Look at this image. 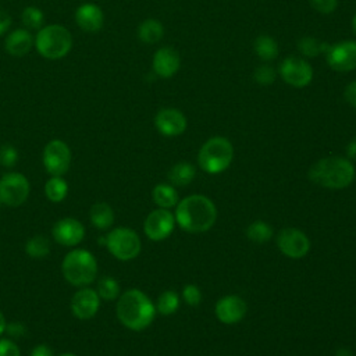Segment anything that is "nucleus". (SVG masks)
I'll return each mask as SVG.
<instances>
[{
    "label": "nucleus",
    "mask_w": 356,
    "mask_h": 356,
    "mask_svg": "<svg viewBox=\"0 0 356 356\" xmlns=\"http://www.w3.org/2000/svg\"><path fill=\"white\" fill-rule=\"evenodd\" d=\"M174 217L175 222L182 229L199 234L209 231L214 225L217 210L209 197L203 195H191L177 203Z\"/></svg>",
    "instance_id": "1"
},
{
    "label": "nucleus",
    "mask_w": 356,
    "mask_h": 356,
    "mask_svg": "<svg viewBox=\"0 0 356 356\" xmlns=\"http://www.w3.org/2000/svg\"><path fill=\"white\" fill-rule=\"evenodd\" d=\"M156 316V306L139 289H128L118 296L117 317L124 327L132 331L147 328Z\"/></svg>",
    "instance_id": "2"
},
{
    "label": "nucleus",
    "mask_w": 356,
    "mask_h": 356,
    "mask_svg": "<svg viewBox=\"0 0 356 356\" xmlns=\"http://www.w3.org/2000/svg\"><path fill=\"white\" fill-rule=\"evenodd\" d=\"M309 179L323 188L343 189L355 179V167L348 157L330 156L316 161L309 172Z\"/></svg>",
    "instance_id": "3"
},
{
    "label": "nucleus",
    "mask_w": 356,
    "mask_h": 356,
    "mask_svg": "<svg viewBox=\"0 0 356 356\" xmlns=\"http://www.w3.org/2000/svg\"><path fill=\"white\" fill-rule=\"evenodd\" d=\"M64 278L74 286H89L97 277V261L95 256L85 249L70 250L61 264Z\"/></svg>",
    "instance_id": "4"
},
{
    "label": "nucleus",
    "mask_w": 356,
    "mask_h": 356,
    "mask_svg": "<svg viewBox=\"0 0 356 356\" xmlns=\"http://www.w3.org/2000/svg\"><path fill=\"white\" fill-rule=\"evenodd\" d=\"M35 47L42 57L49 60H60L70 53L72 47V36L63 25H46L36 33Z\"/></svg>",
    "instance_id": "5"
},
{
    "label": "nucleus",
    "mask_w": 356,
    "mask_h": 356,
    "mask_svg": "<svg viewBox=\"0 0 356 356\" xmlns=\"http://www.w3.org/2000/svg\"><path fill=\"white\" fill-rule=\"evenodd\" d=\"M234 157V147L224 136H213L206 140L197 154L199 165L207 174H220L227 170Z\"/></svg>",
    "instance_id": "6"
},
{
    "label": "nucleus",
    "mask_w": 356,
    "mask_h": 356,
    "mask_svg": "<svg viewBox=\"0 0 356 356\" xmlns=\"http://www.w3.org/2000/svg\"><path fill=\"white\" fill-rule=\"evenodd\" d=\"M99 243H103L115 259L122 261L135 259L142 248L139 235L127 227L111 229L106 236L99 238Z\"/></svg>",
    "instance_id": "7"
},
{
    "label": "nucleus",
    "mask_w": 356,
    "mask_h": 356,
    "mask_svg": "<svg viewBox=\"0 0 356 356\" xmlns=\"http://www.w3.org/2000/svg\"><path fill=\"white\" fill-rule=\"evenodd\" d=\"M29 181L19 172H7L0 179L1 203L8 207L21 206L29 195Z\"/></svg>",
    "instance_id": "8"
},
{
    "label": "nucleus",
    "mask_w": 356,
    "mask_h": 356,
    "mask_svg": "<svg viewBox=\"0 0 356 356\" xmlns=\"http://www.w3.org/2000/svg\"><path fill=\"white\" fill-rule=\"evenodd\" d=\"M71 164L70 146L61 139H51L43 149V165L51 177H63Z\"/></svg>",
    "instance_id": "9"
},
{
    "label": "nucleus",
    "mask_w": 356,
    "mask_h": 356,
    "mask_svg": "<svg viewBox=\"0 0 356 356\" xmlns=\"http://www.w3.org/2000/svg\"><path fill=\"white\" fill-rule=\"evenodd\" d=\"M275 241L280 252L291 259H300L306 256L310 249V241L307 235L293 227L281 229Z\"/></svg>",
    "instance_id": "10"
},
{
    "label": "nucleus",
    "mask_w": 356,
    "mask_h": 356,
    "mask_svg": "<svg viewBox=\"0 0 356 356\" xmlns=\"http://www.w3.org/2000/svg\"><path fill=\"white\" fill-rule=\"evenodd\" d=\"M280 75L291 86L303 88L312 82L313 70L305 58L289 56L280 64Z\"/></svg>",
    "instance_id": "11"
},
{
    "label": "nucleus",
    "mask_w": 356,
    "mask_h": 356,
    "mask_svg": "<svg viewBox=\"0 0 356 356\" xmlns=\"http://www.w3.org/2000/svg\"><path fill=\"white\" fill-rule=\"evenodd\" d=\"M175 225V217L168 209H156L147 214L143 229L149 239L159 242L171 235Z\"/></svg>",
    "instance_id": "12"
},
{
    "label": "nucleus",
    "mask_w": 356,
    "mask_h": 356,
    "mask_svg": "<svg viewBox=\"0 0 356 356\" xmlns=\"http://www.w3.org/2000/svg\"><path fill=\"white\" fill-rule=\"evenodd\" d=\"M328 65L339 72H348L356 70V42L342 40L335 44H330L325 51Z\"/></svg>",
    "instance_id": "13"
},
{
    "label": "nucleus",
    "mask_w": 356,
    "mask_h": 356,
    "mask_svg": "<svg viewBox=\"0 0 356 356\" xmlns=\"http://www.w3.org/2000/svg\"><path fill=\"white\" fill-rule=\"evenodd\" d=\"M51 236L63 246H76L85 238V227L76 218L64 217L53 225Z\"/></svg>",
    "instance_id": "14"
},
{
    "label": "nucleus",
    "mask_w": 356,
    "mask_h": 356,
    "mask_svg": "<svg viewBox=\"0 0 356 356\" xmlns=\"http://www.w3.org/2000/svg\"><path fill=\"white\" fill-rule=\"evenodd\" d=\"M100 307V298L96 289L82 286L71 299V312L79 320H89L96 316Z\"/></svg>",
    "instance_id": "15"
},
{
    "label": "nucleus",
    "mask_w": 356,
    "mask_h": 356,
    "mask_svg": "<svg viewBox=\"0 0 356 356\" xmlns=\"http://www.w3.org/2000/svg\"><path fill=\"white\" fill-rule=\"evenodd\" d=\"M246 302L238 295H227L221 298L214 307L216 317L224 324H235L246 314Z\"/></svg>",
    "instance_id": "16"
},
{
    "label": "nucleus",
    "mask_w": 356,
    "mask_h": 356,
    "mask_svg": "<svg viewBox=\"0 0 356 356\" xmlns=\"http://www.w3.org/2000/svg\"><path fill=\"white\" fill-rule=\"evenodd\" d=\"M154 125L164 136H178L186 129V118L179 110L167 107L156 114Z\"/></svg>",
    "instance_id": "17"
},
{
    "label": "nucleus",
    "mask_w": 356,
    "mask_h": 356,
    "mask_svg": "<svg viewBox=\"0 0 356 356\" xmlns=\"http://www.w3.org/2000/svg\"><path fill=\"white\" fill-rule=\"evenodd\" d=\"M181 65L179 53L172 47H161L159 49L152 61L153 71L160 78H170L172 76Z\"/></svg>",
    "instance_id": "18"
},
{
    "label": "nucleus",
    "mask_w": 356,
    "mask_h": 356,
    "mask_svg": "<svg viewBox=\"0 0 356 356\" xmlns=\"http://www.w3.org/2000/svg\"><path fill=\"white\" fill-rule=\"evenodd\" d=\"M76 25L89 33H95L102 29L104 15L102 8L95 3H83L75 10Z\"/></svg>",
    "instance_id": "19"
},
{
    "label": "nucleus",
    "mask_w": 356,
    "mask_h": 356,
    "mask_svg": "<svg viewBox=\"0 0 356 356\" xmlns=\"http://www.w3.org/2000/svg\"><path fill=\"white\" fill-rule=\"evenodd\" d=\"M35 40L29 29L18 28L11 31L4 40V49L10 56L22 57L32 49Z\"/></svg>",
    "instance_id": "20"
},
{
    "label": "nucleus",
    "mask_w": 356,
    "mask_h": 356,
    "mask_svg": "<svg viewBox=\"0 0 356 356\" xmlns=\"http://www.w3.org/2000/svg\"><path fill=\"white\" fill-rule=\"evenodd\" d=\"M90 222L97 229H108L114 222V211L106 202H97L89 209Z\"/></svg>",
    "instance_id": "21"
},
{
    "label": "nucleus",
    "mask_w": 356,
    "mask_h": 356,
    "mask_svg": "<svg viewBox=\"0 0 356 356\" xmlns=\"http://www.w3.org/2000/svg\"><path fill=\"white\" fill-rule=\"evenodd\" d=\"M195 174H196V170L191 163L178 161L168 170L167 178L172 186H186L188 184L192 182V179L195 178Z\"/></svg>",
    "instance_id": "22"
},
{
    "label": "nucleus",
    "mask_w": 356,
    "mask_h": 356,
    "mask_svg": "<svg viewBox=\"0 0 356 356\" xmlns=\"http://www.w3.org/2000/svg\"><path fill=\"white\" fill-rule=\"evenodd\" d=\"M164 35V28L159 19L147 18L138 26V38L140 42L152 44L157 43Z\"/></svg>",
    "instance_id": "23"
},
{
    "label": "nucleus",
    "mask_w": 356,
    "mask_h": 356,
    "mask_svg": "<svg viewBox=\"0 0 356 356\" xmlns=\"http://www.w3.org/2000/svg\"><path fill=\"white\" fill-rule=\"evenodd\" d=\"M152 197L153 202L160 207V209H171L175 207L178 203V193L175 188L170 184H159L153 188L152 191Z\"/></svg>",
    "instance_id": "24"
},
{
    "label": "nucleus",
    "mask_w": 356,
    "mask_h": 356,
    "mask_svg": "<svg viewBox=\"0 0 356 356\" xmlns=\"http://www.w3.org/2000/svg\"><path fill=\"white\" fill-rule=\"evenodd\" d=\"M253 47L256 54L264 61H271L278 56V44L275 39L266 33H261L254 39Z\"/></svg>",
    "instance_id": "25"
},
{
    "label": "nucleus",
    "mask_w": 356,
    "mask_h": 356,
    "mask_svg": "<svg viewBox=\"0 0 356 356\" xmlns=\"http://www.w3.org/2000/svg\"><path fill=\"white\" fill-rule=\"evenodd\" d=\"M68 185L63 177H50L44 184V195L50 202L58 203L65 199Z\"/></svg>",
    "instance_id": "26"
},
{
    "label": "nucleus",
    "mask_w": 356,
    "mask_h": 356,
    "mask_svg": "<svg viewBox=\"0 0 356 356\" xmlns=\"http://www.w3.org/2000/svg\"><path fill=\"white\" fill-rule=\"evenodd\" d=\"M328 47H330L328 43H325L317 38H313V36H303L298 42V49H299L300 54L305 57H310V58L316 57L318 54H325Z\"/></svg>",
    "instance_id": "27"
},
{
    "label": "nucleus",
    "mask_w": 356,
    "mask_h": 356,
    "mask_svg": "<svg viewBox=\"0 0 356 356\" xmlns=\"http://www.w3.org/2000/svg\"><path fill=\"white\" fill-rule=\"evenodd\" d=\"M246 236L254 243H266L273 236V228L266 221L257 220V221H253L250 225H248Z\"/></svg>",
    "instance_id": "28"
},
{
    "label": "nucleus",
    "mask_w": 356,
    "mask_h": 356,
    "mask_svg": "<svg viewBox=\"0 0 356 356\" xmlns=\"http://www.w3.org/2000/svg\"><path fill=\"white\" fill-rule=\"evenodd\" d=\"M25 252L32 259H42L50 253V242L43 235H35L25 243Z\"/></svg>",
    "instance_id": "29"
},
{
    "label": "nucleus",
    "mask_w": 356,
    "mask_h": 356,
    "mask_svg": "<svg viewBox=\"0 0 356 356\" xmlns=\"http://www.w3.org/2000/svg\"><path fill=\"white\" fill-rule=\"evenodd\" d=\"M96 292H97L99 298L104 299V300H114L121 295L118 281L108 275H104L97 281Z\"/></svg>",
    "instance_id": "30"
},
{
    "label": "nucleus",
    "mask_w": 356,
    "mask_h": 356,
    "mask_svg": "<svg viewBox=\"0 0 356 356\" xmlns=\"http://www.w3.org/2000/svg\"><path fill=\"white\" fill-rule=\"evenodd\" d=\"M156 306V312H159L163 316H170L177 312L179 307V296L175 291H164L159 299Z\"/></svg>",
    "instance_id": "31"
},
{
    "label": "nucleus",
    "mask_w": 356,
    "mask_h": 356,
    "mask_svg": "<svg viewBox=\"0 0 356 356\" xmlns=\"http://www.w3.org/2000/svg\"><path fill=\"white\" fill-rule=\"evenodd\" d=\"M21 19H22L26 29H40L42 25H43L44 14L39 7L28 6L22 10Z\"/></svg>",
    "instance_id": "32"
},
{
    "label": "nucleus",
    "mask_w": 356,
    "mask_h": 356,
    "mask_svg": "<svg viewBox=\"0 0 356 356\" xmlns=\"http://www.w3.org/2000/svg\"><path fill=\"white\" fill-rule=\"evenodd\" d=\"M275 70L268 65V64H263L256 67L254 72H253V79L259 83V85H270L275 81Z\"/></svg>",
    "instance_id": "33"
},
{
    "label": "nucleus",
    "mask_w": 356,
    "mask_h": 356,
    "mask_svg": "<svg viewBox=\"0 0 356 356\" xmlns=\"http://www.w3.org/2000/svg\"><path fill=\"white\" fill-rule=\"evenodd\" d=\"M18 161V152L13 145H3L0 147V164L4 167H13Z\"/></svg>",
    "instance_id": "34"
},
{
    "label": "nucleus",
    "mask_w": 356,
    "mask_h": 356,
    "mask_svg": "<svg viewBox=\"0 0 356 356\" xmlns=\"http://www.w3.org/2000/svg\"><path fill=\"white\" fill-rule=\"evenodd\" d=\"M182 298L189 306H197L202 302V292L193 284H186L182 289Z\"/></svg>",
    "instance_id": "35"
},
{
    "label": "nucleus",
    "mask_w": 356,
    "mask_h": 356,
    "mask_svg": "<svg viewBox=\"0 0 356 356\" xmlns=\"http://www.w3.org/2000/svg\"><path fill=\"white\" fill-rule=\"evenodd\" d=\"M0 356H21V352L13 339L0 338Z\"/></svg>",
    "instance_id": "36"
},
{
    "label": "nucleus",
    "mask_w": 356,
    "mask_h": 356,
    "mask_svg": "<svg viewBox=\"0 0 356 356\" xmlns=\"http://www.w3.org/2000/svg\"><path fill=\"white\" fill-rule=\"evenodd\" d=\"M309 3L321 14H331L338 6V0H309Z\"/></svg>",
    "instance_id": "37"
},
{
    "label": "nucleus",
    "mask_w": 356,
    "mask_h": 356,
    "mask_svg": "<svg viewBox=\"0 0 356 356\" xmlns=\"http://www.w3.org/2000/svg\"><path fill=\"white\" fill-rule=\"evenodd\" d=\"M343 97H345V100L349 104L356 107V81H353L349 85H346L345 92H343Z\"/></svg>",
    "instance_id": "38"
},
{
    "label": "nucleus",
    "mask_w": 356,
    "mask_h": 356,
    "mask_svg": "<svg viewBox=\"0 0 356 356\" xmlns=\"http://www.w3.org/2000/svg\"><path fill=\"white\" fill-rule=\"evenodd\" d=\"M11 26V17L8 13L0 10V36L4 35L6 32H8Z\"/></svg>",
    "instance_id": "39"
},
{
    "label": "nucleus",
    "mask_w": 356,
    "mask_h": 356,
    "mask_svg": "<svg viewBox=\"0 0 356 356\" xmlns=\"http://www.w3.org/2000/svg\"><path fill=\"white\" fill-rule=\"evenodd\" d=\"M29 356H54L53 350L47 345H38L31 350Z\"/></svg>",
    "instance_id": "40"
},
{
    "label": "nucleus",
    "mask_w": 356,
    "mask_h": 356,
    "mask_svg": "<svg viewBox=\"0 0 356 356\" xmlns=\"http://www.w3.org/2000/svg\"><path fill=\"white\" fill-rule=\"evenodd\" d=\"M6 331H8L11 335H14V337H19V335H22V332H24V325H21V324H18V323H13V324H10V325H7L6 327Z\"/></svg>",
    "instance_id": "41"
},
{
    "label": "nucleus",
    "mask_w": 356,
    "mask_h": 356,
    "mask_svg": "<svg viewBox=\"0 0 356 356\" xmlns=\"http://www.w3.org/2000/svg\"><path fill=\"white\" fill-rule=\"evenodd\" d=\"M346 156L348 159H356V136L346 145Z\"/></svg>",
    "instance_id": "42"
},
{
    "label": "nucleus",
    "mask_w": 356,
    "mask_h": 356,
    "mask_svg": "<svg viewBox=\"0 0 356 356\" xmlns=\"http://www.w3.org/2000/svg\"><path fill=\"white\" fill-rule=\"evenodd\" d=\"M334 356H353V355H352V352H350L349 349H346V348H339V349L334 353Z\"/></svg>",
    "instance_id": "43"
},
{
    "label": "nucleus",
    "mask_w": 356,
    "mask_h": 356,
    "mask_svg": "<svg viewBox=\"0 0 356 356\" xmlns=\"http://www.w3.org/2000/svg\"><path fill=\"white\" fill-rule=\"evenodd\" d=\"M6 327H7V323H6V318H4V314L0 312V335L6 331Z\"/></svg>",
    "instance_id": "44"
},
{
    "label": "nucleus",
    "mask_w": 356,
    "mask_h": 356,
    "mask_svg": "<svg viewBox=\"0 0 356 356\" xmlns=\"http://www.w3.org/2000/svg\"><path fill=\"white\" fill-rule=\"evenodd\" d=\"M352 28H353V31H355V33H356V13H355L353 19H352Z\"/></svg>",
    "instance_id": "45"
},
{
    "label": "nucleus",
    "mask_w": 356,
    "mask_h": 356,
    "mask_svg": "<svg viewBox=\"0 0 356 356\" xmlns=\"http://www.w3.org/2000/svg\"><path fill=\"white\" fill-rule=\"evenodd\" d=\"M60 356H76V355H74V353H61Z\"/></svg>",
    "instance_id": "46"
},
{
    "label": "nucleus",
    "mask_w": 356,
    "mask_h": 356,
    "mask_svg": "<svg viewBox=\"0 0 356 356\" xmlns=\"http://www.w3.org/2000/svg\"><path fill=\"white\" fill-rule=\"evenodd\" d=\"M0 204H1V197H0Z\"/></svg>",
    "instance_id": "47"
}]
</instances>
